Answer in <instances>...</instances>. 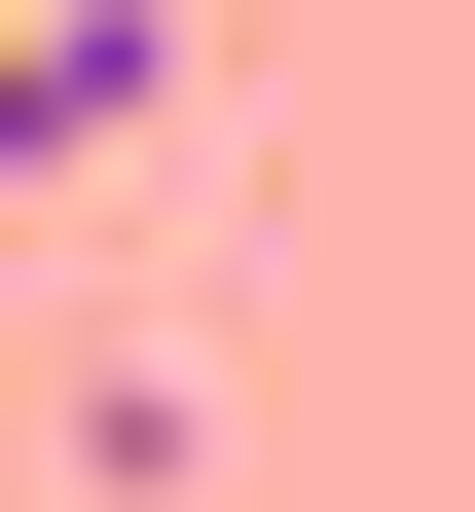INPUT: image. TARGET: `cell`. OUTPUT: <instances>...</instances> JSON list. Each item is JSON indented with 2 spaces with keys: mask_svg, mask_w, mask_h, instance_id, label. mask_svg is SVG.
<instances>
[{
  "mask_svg": "<svg viewBox=\"0 0 475 512\" xmlns=\"http://www.w3.org/2000/svg\"><path fill=\"white\" fill-rule=\"evenodd\" d=\"M147 110H183V0H37V37H0V183L147 147Z\"/></svg>",
  "mask_w": 475,
  "mask_h": 512,
  "instance_id": "1",
  "label": "cell"
}]
</instances>
